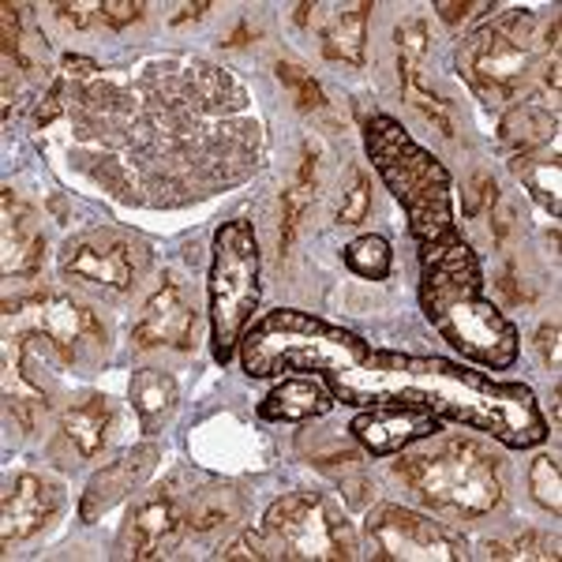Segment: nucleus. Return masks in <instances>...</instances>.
<instances>
[{
    "instance_id": "f257e3e1",
    "label": "nucleus",
    "mask_w": 562,
    "mask_h": 562,
    "mask_svg": "<svg viewBox=\"0 0 562 562\" xmlns=\"http://www.w3.org/2000/svg\"><path fill=\"white\" fill-rule=\"evenodd\" d=\"M326 386L346 405L402 402L416 409L487 431L503 447L525 450L548 439V424L525 383H503L484 371L461 368L442 357H409V352L371 349L364 364L326 371Z\"/></svg>"
},
{
    "instance_id": "f03ea898",
    "label": "nucleus",
    "mask_w": 562,
    "mask_h": 562,
    "mask_svg": "<svg viewBox=\"0 0 562 562\" xmlns=\"http://www.w3.org/2000/svg\"><path fill=\"white\" fill-rule=\"evenodd\" d=\"M364 143L371 166L379 169L390 195L402 203L409 233L420 248V262L450 251L461 244L454 222V195H450V173L435 154H428L394 116H368Z\"/></svg>"
},
{
    "instance_id": "7ed1b4c3",
    "label": "nucleus",
    "mask_w": 562,
    "mask_h": 562,
    "mask_svg": "<svg viewBox=\"0 0 562 562\" xmlns=\"http://www.w3.org/2000/svg\"><path fill=\"white\" fill-rule=\"evenodd\" d=\"M368 352L371 346L352 330L293 307L262 315L240 338V360L251 379H270L281 371H346L364 364Z\"/></svg>"
},
{
    "instance_id": "20e7f679",
    "label": "nucleus",
    "mask_w": 562,
    "mask_h": 562,
    "mask_svg": "<svg viewBox=\"0 0 562 562\" xmlns=\"http://www.w3.org/2000/svg\"><path fill=\"white\" fill-rule=\"evenodd\" d=\"M394 473L435 514L454 521L484 518L503 498L498 461L473 439H447L424 454H405Z\"/></svg>"
},
{
    "instance_id": "39448f33",
    "label": "nucleus",
    "mask_w": 562,
    "mask_h": 562,
    "mask_svg": "<svg viewBox=\"0 0 562 562\" xmlns=\"http://www.w3.org/2000/svg\"><path fill=\"white\" fill-rule=\"evenodd\" d=\"M537 68V20L529 8L498 15L458 45V71L484 105H506L518 98Z\"/></svg>"
},
{
    "instance_id": "423d86ee",
    "label": "nucleus",
    "mask_w": 562,
    "mask_h": 562,
    "mask_svg": "<svg viewBox=\"0 0 562 562\" xmlns=\"http://www.w3.org/2000/svg\"><path fill=\"white\" fill-rule=\"evenodd\" d=\"M211 341L214 360L229 364L237 352L244 326L259 307V240L251 222H225L214 233V259H211Z\"/></svg>"
},
{
    "instance_id": "0eeeda50",
    "label": "nucleus",
    "mask_w": 562,
    "mask_h": 562,
    "mask_svg": "<svg viewBox=\"0 0 562 562\" xmlns=\"http://www.w3.org/2000/svg\"><path fill=\"white\" fill-rule=\"evenodd\" d=\"M262 548L267 559H315V562H341L357 559V532L346 514L326 495L296 492L278 498L262 518Z\"/></svg>"
},
{
    "instance_id": "6e6552de",
    "label": "nucleus",
    "mask_w": 562,
    "mask_h": 562,
    "mask_svg": "<svg viewBox=\"0 0 562 562\" xmlns=\"http://www.w3.org/2000/svg\"><path fill=\"white\" fill-rule=\"evenodd\" d=\"M431 326L461 352V357L473 360L480 368L506 371L518 360V346H521L518 330H514V323L506 319L495 304H487L484 296H469V301L442 307L431 319Z\"/></svg>"
},
{
    "instance_id": "1a4fd4ad",
    "label": "nucleus",
    "mask_w": 562,
    "mask_h": 562,
    "mask_svg": "<svg viewBox=\"0 0 562 562\" xmlns=\"http://www.w3.org/2000/svg\"><path fill=\"white\" fill-rule=\"evenodd\" d=\"M368 537L375 548V559L386 562H461L465 543L454 532L442 529L439 521L424 518L405 506L383 503L371 510Z\"/></svg>"
},
{
    "instance_id": "9d476101",
    "label": "nucleus",
    "mask_w": 562,
    "mask_h": 562,
    "mask_svg": "<svg viewBox=\"0 0 562 562\" xmlns=\"http://www.w3.org/2000/svg\"><path fill=\"white\" fill-rule=\"evenodd\" d=\"M60 270L90 281V285L132 289L143 270V248L121 233H83V237L65 244Z\"/></svg>"
},
{
    "instance_id": "9b49d317",
    "label": "nucleus",
    "mask_w": 562,
    "mask_h": 562,
    "mask_svg": "<svg viewBox=\"0 0 562 562\" xmlns=\"http://www.w3.org/2000/svg\"><path fill=\"white\" fill-rule=\"evenodd\" d=\"M439 431H442L439 416L416 409V405H402V402H379L352 420V435H357L360 447L375 458L402 454L413 442L435 439Z\"/></svg>"
},
{
    "instance_id": "f8f14e48",
    "label": "nucleus",
    "mask_w": 562,
    "mask_h": 562,
    "mask_svg": "<svg viewBox=\"0 0 562 562\" xmlns=\"http://www.w3.org/2000/svg\"><path fill=\"white\" fill-rule=\"evenodd\" d=\"M480 289H484V274H480V262L465 240L420 262V304L428 319H435L442 307L480 296Z\"/></svg>"
},
{
    "instance_id": "ddd939ff",
    "label": "nucleus",
    "mask_w": 562,
    "mask_h": 562,
    "mask_svg": "<svg viewBox=\"0 0 562 562\" xmlns=\"http://www.w3.org/2000/svg\"><path fill=\"white\" fill-rule=\"evenodd\" d=\"M42 330L57 346L65 364H83L105 349V326L87 304L71 296H45L42 304Z\"/></svg>"
},
{
    "instance_id": "4468645a",
    "label": "nucleus",
    "mask_w": 562,
    "mask_h": 562,
    "mask_svg": "<svg viewBox=\"0 0 562 562\" xmlns=\"http://www.w3.org/2000/svg\"><path fill=\"white\" fill-rule=\"evenodd\" d=\"M188 518L180 510L173 495H150L147 503H139V510L132 514V521L121 532V551L132 559H161L169 551H177V543L184 540Z\"/></svg>"
},
{
    "instance_id": "2eb2a0df",
    "label": "nucleus",
    "mask_w": 562,
    "mask_h": 562,
    "mask_svg": "<svg viewBox=\"0 0 562 562\" xmlns=\"http://www.w3.org/2000/svg\"><path fill=\"white\" fill-rule=\"evenodd\" d=\"M195 334V312L184 304V293H180L177 281H166L158 293L150 296L147 307H143L139 323L132 330V341L139 349H188Z\"/></svg>"
},
{
    "instance_id": "dca6fc26",
    "label": "nucleus",
    "mask_w": 562,
    "mask_h": 562,
    "mask_svg": "<svg viewBox=\"0 0 562 562\" xmlns=\"http://www.w3.org/2000/svg\"><path fill=\"white\" fill-rule=\"evenodd\" d=\"M158 447L154 442H143V447H132L128 454H121L116 461H109L102 473H94V480L87 484L83 503H79V518L94 521L98 514H105L109 506H116L132 487H139L143 480L150 476V469L158 465Z\"/></svg>"
},
{
    "instance_id": "f3484780",
    "label": "nucleus",
    "mask_w": 562,
    "mask_h": 562,
    "mask_svg": "<svg viewBox=\"0 0 562 562\" xmlns=\"http://www.w3.org/2000/svg\"><path fill=\"white\" fill-rule=\"evenodd\" d=\"M57 506H60V495L49 480L34 476V473H23L8 484L4 492V543L12 540H26L34 532H42L45 525L57 518Z\"/></svg>"
},
{
    "instance_id": "a211bd4d",
    "label": "nucleus",
    "mask_w": 562,
    "mask_h": 562,
    "mask_svg": "<svg viewBox=\"0 0 562 562\" xmlns=\"http://www.w3.org/2000/svg\"><path fill=\"white\" fill-rule=\"evenodd\" d=\"M45 240L34 225V214L20 203L12 188H4V278L38 274Z\"/></svg>"
},
{
    "instance_id": "6ab92c4d",
    "label": "nucleus",
    "mask_w": 562,
    "mask_h": 562,
    "mask_svg": "<svg viewBox=\"0 0 562 562\" xmlns=\"http://www.w3.org/2000/svg\"><path fill=\"white\" fill-rule=\"evenodd\" d=\"M334 405V394L315 379H285L281 386L270 390L259 405L262 420H281V424H304L315 416H326Z\"/></svg>"
},
{
    "instance_id": "aec40b11",
    "label": "nucleus",
    "mask_w": 562,
    "mask_h": 562,
    "mask_svg": "<svg viewBox=\"0 0 562 562\" xmlns=\"http://www.w3.org/2000/svg\"><path fill=\"white\" fill-rule=\"evenodd\" d=\"M109 428H113V405L102 394H87L71 402L65 416H60V435L76 447L79 458H98L109 442Z\"/></svg>"
},
{
    "instance_id": "412c9836",
    "label": "nucleus",
    "mask_w": 562,
    "mask_h": 562,
    "mask_svg": "<svg viewBox=\"0 0 562 562\" xmlns=\"http://www.w3.org/2000/svg\"><path fill=\"white\" fill-rule=\"evenodd\" d=\"M514 177L525 184V192H529L532 199H537L540 206H548L551 214H562V166H559V139L551 143V150H529V154H514L510 161Z\"/></svg>"
},
{
    "instance_id": "4be33fe9",
    "label": "nucleus",
    "mask_w": 562,
    "mask_h": 562,
    "mask_svg": "<svg viewBox=\"0 0 562 562\" xmlns=\"http://www.w3.org/2000/svg\"><path fill=\"white\" fill-rule=\"evenodd\" d=\"M128 394H132V405L139 413V424L143 431H158L161 424L173 420L177 413V402H180V390L166 371H154V368H143L132 375L128 383Z\"/></svg>"
},
{
    "instance_id": "5701e85b",
    "label": "nucleus",
    "mask_w": 562,
    "mask_h": 562,
    "mask_svg": "<svg viewBox=\"0 0 562 562\" xmlns=\"http://www.w3.org/2000/svg\"><path fill=\"white\" fill-rule=\"evenodd\" d=\"M559 121L551 109H543L537 102H521L498 124V143L510 154H529L537 147H548V139H559Z\"/></svg>"
},
{
    "instance_id": "b1692460",
    "label": "nucleus",
    "mask_w": 562,
    "mask_h": 562,
    "mask_svg": "<svg viewBox=\"0 0 562 562\" xmlns=\"http://www.w3.org/2000/svg\"><path fill=\"white\" fill-rule=\"evenodd\" d=\"M368 15L371 4L360 0V4L338 8L334 20L326 23L323 31V53L330 60H346V65H364V53H368Z\"/></svg>"
},
{
    "instance_id": "393cba45",
    "label": "nucleus",
    "mask_w": 562,
    "mask_h": 562,
    "mask_svg": "<svg viewBox=\"0 0 562 562\" xmlns=\"http://www.w3.org/2000/svg\"><path fill=\"white\" fill-rule=\"evenodd\" d=\"M315 169H319V161H315V150L307 147L304 158H301V169H296V177H293V184L281 192V233H278L281 256H285L289 244L296 240L301 217L307 214V206H312V199H315Z\"/></svg>"
},
{
    "instance_id": "a878e982",
    "label": "nucleus",
    "mask_w": 562,
    "mask_h": 562,
    "mask_svg": "<svg viewBox=\"0 0 562 562\" xmlns=\"http://www.w3.org/2000/svg\"><path fill=\"white\" fill-rule=\"evenodd\" d=\"M57 360H60V352L45 330H31L20 338V371L26 383L42 394V402H49V397L57 394Z\"/></svg>"
},
{
    "instance_id": "bb28decb",
    "label": "nucleus",
    "mask_w": 562,
    "mask_h": 562,
    "mask_svg": "<svg viewBox=\"0 0 562 562\" xmlns=\"http://www.w3.org/2000/svg\"><path fill=\"white\" fill-rule=\"evenodd\" d=\"M184 518H188V529L211 532L217 525H229L240 518V498L237 492H229V487H206V492L184 510Z\"/></svg>"
},
{
    "instance_id": "cd10ccee",
    "label": "nucleus",
    "mask_w": 562,
    "mask_h": 562,
    "mask_svg": "<svg viewBox=\"0 0 562 562\" xmlns=\"http://www.w3.org/2000/svg\"><path fill=\"white\" fill-rule=\"evenodd\" d=\"M397 68H402V94L409 98V102L420 109L424 116H428V121L435 124V128H439L442 135H454V116H450V105L442 102L439 94H431L428 87H424V79H420V65H405V60H397Z\"/></svg>"
},
{
    "instance_id": "c85d7f7f",
    "label": "nucleus",
    "mask_w": 562,
    "mask_h": 562,
    "mask_svg": "<svg viewBox=\"0 0 562 562\" xmlns=\"http://www.w3.org/2000/svg\"><path fill=\"white\" fill-rule=\"evenodd\" d=\"M341 259H346L352 274L368 281H383L390 274V267H394V251H390V244L383 237H357L352 244H346Z\"/></svg>"
},
{
    "instance_id": "c756f323",
    "label": "nucleus",
    "mask_w": 562,
    "mask_h": 562,
    "mask_svg": "<svg viewBox=\"0 0 562 562\" xmlns=\"http://www.w3.org/2000/svg\"><path fill=\"white\" fill-rule=\"evenodd\" d=\"M529 487H532V498L543 506V510H551L559 518L562 514V495H559V461L555 458H537L529 465Z\"/></svg>"
},
{
    "instance_id": "7c9ffc66",
    "label": "nucleus",
    "mask_w": 562,
    "mask_h": 562,
    "mask_svg": "<svg viewBox=\"0 0 562 562\" xmlns=\"http://www.w3.org/2000/svg\"><path fill=\"white\" fill-rule=\"evenodd\" d=\"M274 71H278L281 83H285L289 90H293V102L301 105V109H323V105H326V98H323L319 83H315V79L307 76L304 68L289 65V60H278Z\"/></svg>"
},
{
    "instance_id": "2f4dec72",
    "label": "nucleus",
    "mask_w": 562,
    "mask_h": 562,
    "mask_svg": "<svg viewBox=\"0 0 562 562\" xmlns=\"http://www.w3.org/2000/svg\"><path fill=\"white\" fill-rule=\"evenodd\" d=\"M368 211H371V180H368L364 169H352L346 203L338 206V222L341 225H357V222H364Z\"/></svg>"
},
{
    "instance_id": "473e14b6",
    "label": "nucleus",
    "mask_w": 562,
    "mask_h": 562,
    "mask_svg": "<svg viewBox=\"0 0 562 562\" xmlns=\"http://www.w3.org/2000/svg\"><path fill=\"white\" fill-rule=\"evenodd\" d=\"M495 199H498V188H495L492 173L476 169V173L469 177V184H465V195H461V214H465V217H476V214L492 211Z\"/></svg>"
},
{
    "instance_id": "72a5a7b5",
    "label": "nucleus",
    "mask_w": 562,
    "mask_h": 562,
    "mask_svg": "<svg viewBox=\"0 0 562 562\" xmlns=\"http://www.w3.org/2000/svg\"><path fill=\"white\" fill-rule=\"evenodd\" d=\"M394 42H397V60L420 65L424 49H428V31H424V23H405V26H397Z\"/></svg>"
},
{
    "instance_id": "f704fd0d",
    "label": "nucleus",
    "mask_w": 562,
    "mask_h": 562,
    "mask_svg": "<svg viewBox=\"0 0 562 562\" xmlns=\"http://www.w3.org/2000/svg\"><path fill=\"white\" fill-rule=\"evenodd\" d=\"M143 15L139 0H102V23H109L113 31H124L128 23H135Z\"/></svg>"
},
{
    "instance_id": "c9c22d12",
    "label": "nucleus",
    "mask_w": 562,
    "mask_h": 562,
    "mask_svg": "<svg viewBox=\"0 0 562 562\" xmlns=\"http://www.w3.org/2000/svg\"><path fill=\"white\" fill-rule=\"evenodd\" d=\"M492 8L495 4H469V0H435V12H439V20L450 23V26L465 23L473 12H492Z\"/></svg>"
},
{
    "instance_id": "e433bc0d",
    "label": "nucleus",
    "mask_w": 562,
    "mask_h": 562,
    "mask_svg": "<svg viewBox=\"0 0 562 562\" xmlns=\"http://www.w3.org/2000/svg\"><path fill=\"white\" fill-rule=\"evenodd\" d=\"M217 559H267V548H262V537L259 532H248V537H240V540H233L225 551H217Z\"/></svg>"
},
{
    "instance_id": "4c0bfd02",
    "label": "nucleus",
    "mask_w": 562,
    "mask_h": 562,
    "mask_svg": "<svg viewBox=\"0 0 562 562\" xmlns=\"http://www.w3.org/2000/svg\"><path fill=\"white\" fill-rule=\"evenodd\" d=\"M4 57L8 60H23L20 57V8L15 4H4Z\"/></svg>"
},
{
    "instance_id": "58836bf2",
    "label": "nucleus",
    "mask_w": 562,
    "mask_h": 562,
    "mask_svg": "<svg viewBox=\"0 0 562 562\" xmlns=\"http://www.w3.org/2000/svg\"><path fill=\"white\" fill-rule=\"evenodd\" d=\"M57 15L65 20L68 26H76V31H83V26L94 20V15H102V0H94V4H57Z\"/></svg>"
},
{
    "instance_id": "ea45409f",
    "label": "nucleus",
    "mask_w": 562,
    "mask_h": 562,
    "mask_svg": "<svg viewBox=\"0 0 562 562\" xmlns=\"http://www.w3.org/2000/svg\"><path fill=\"white\" fill-rule=\"evenodd\" d=\"M514 555H525V559H559V551H555V540H543L537 537V532H529V537H521L518 543H514Z\"/></svg>"
},
{
    "instance_id": "a19ab883",
    "label": "nucleus",
    "mask_w": 562,
    "mask_h": 562,
    "mask_svg": "<svg viewBox=\"0 0 562 562\" xmlns=\"http://www.w3.org/2000/svg\"><path fill=\"white\" fill-rule=\"evenodd\" d=\"M537 349L548 368H559V323H543L537 334Z\"/></svg>"
},
{
    "instance_id": "79ce46f5",
    "label": "nucleus",
    "mask_w": 562,
    "mask_h": 562,
    "mask_svg": "<svg viewBox=\"0 0 562 562\" xmlns=\"http://www.w3.org/2000/svg\"><path fill=\"white\" fill-rule=\"evenodd\" d=\"M60 98H65V79H57V83L49 87V94H45V105L38 109V124H49L53 116L60 113Z\"/></svg>"
},
{
    "instance_id": "37998d69",
    "label": "nucleus",
    "mask_w": 562,
    "mask_h": 562,
    "mask_svg": "<svg viewBox=\"0 0 562 562\" xmlns=\"http://www.w3.org/2000/svg\"><path fill=\"white\" fill-rule=\"evenodd\" d=\"M203 12H211V4H206V0H199V4H184V8H180V12L173 15V23L199 20V15H203Z\"/></svg>"
},
{
    "instance_id": "c03bdc74",
    "label": "nucleus",
    "mask_w": 562,
    "mask_h": 562,
    "mask_svg": "<svg viewBox=\"0 0 562 562\" xmlns=\"http://www.w3.org/2000/svg\"><path fill=\"white\" fill-rule=\"evenodd\" d=\"M65 71H68V76H71V71H76V76L83 79V76H90V71H94V60H83V57H68V60H65Z\"/></svg>"
},
{
    "instance_id": "a18cd8bd",
    "label": "nucleus",
    "mask_w": 562,
    "mask_h": 562,
    "mask_svg": "<svg viewBox=\"0 0 562 562\" xmlns=\"http://www.w3.org/2000/svg\"><path fill=\"white\" fill-rule=\"evenodd\" d=\"M498 289H503L506 301H510V304H521V293H518V285H514V274H510V270H506L503 281H498Z\"/></svg>"
},
{
    "instance_id": "49530a36",
    "label": "nucleus",
    "mask_w": 562,
    "mask_h": 562,
    "mask_svg": "<svg viewBox=\"0 0 562 562\" xmlns=\"http://www.w3.org/2000/svg\"><path fill=\"white\" fill-rule=\"evenodd\" d=\"M312 12H315V4H312V0H304V4H296V23L307 26V20H312Z\"/></svg>"
}]
</instances>
